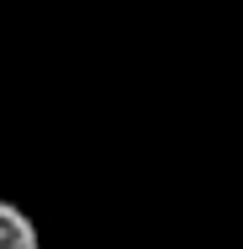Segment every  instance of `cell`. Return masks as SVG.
Listing matches in <instances>:
<instances>
[{"instance_id": "cell-1", "label": "cell", "mask_w": 243, "mask_h": 249, "mask_svg": "<svg viewBox=\"0 0 243 249\" xmlns=\"http://www.w3.org/2000/svg\"><path fill=\"white\" fill-rule=\"evenodd\" d=\"M0 249H43L37 223L27 217V207H16L11 196H0Z\"/></svg>"}]
</instances>
